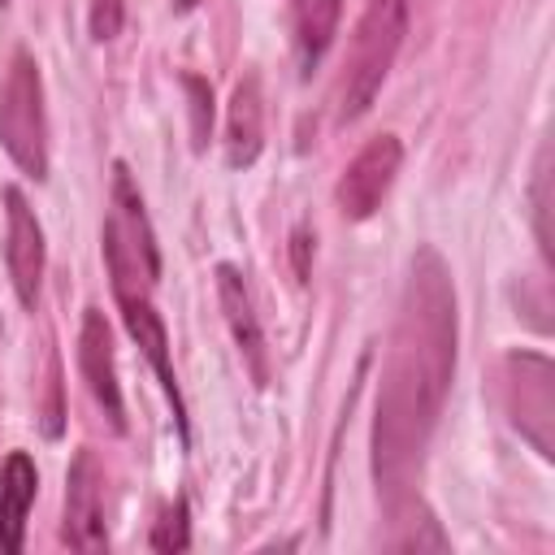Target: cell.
<instances>
[{
  "instance_id": "obj_1",
  "label": "cell",
  "mask_w": 555,
  "mask_h": 555,
  "mask_svg": "<svg viewBox=\"0 0 555 555\" xmlns=\"http://www.w3.org/2000/svg\"><path fill=\"white\" fill-rule=\"evenodd\" d=\"M455 377V286L434 247H416L399 317L386 347L377 416H373V481L386 507L412 499V477L442 416Z\"/></svg>"
},
{
  "instance_id": "obj_2",
  "label": "cell",
  "mask_w": 555,
  "mask_h": 555,
  "mask_svg": "<svg viewBox=\"0 0 555 555\" xmlns=\"http://www.w3.org/2000/svg\"><path fill=\"white\" fill-rule=\"evenodd\" d=\"M104 264L113 282V299H152L156 278H160V247L152 234V221L143 212V195L130 178V169L117 160L113 165V186H108V212H104Z\"/></svg>"
},
{
  "instance_id": "obj_3",
  "label": "cell",
  "mask_w": 555,
  "mask_h": 555,
  "mask_svg": "<svg viewBox=\"0 0 555 555\" xmlns=\"http://www.w3.org/2000/svg\"><path fill=\"white\" fill-rule=\"evenodd\" d=\"M408 13H412V0H369L364 4L347 69L338 82V117L343 121H356L360 113H369L373 95L382 91L386 74L395 69V56L403 48Z\"/></svg>"
},
{
  "instance_id": "obj_4",
  "label": "cell",
  "mask_w": 555,
  "mask_h": 555,
  "mask_svg": "<svg viewBox=\"0 0 555 555\" xmlns=\"http://www.w3.org/2000/svg\"><path fill=\"white\" fill-rule=\"evenodd\" d=\"M0 143L13 165L30 178H48V113H43V78L26 48L13 52L9 74L0 82Z\"/></svg>"
},
{
  "instance_id": "obj_5",
  "label": "cell",
  "mask_w": 555,
  "mask_h": 555,
  "mask_svg": "<svg viewBox=\"0 0 555 555\" xmlns=\"http://www.w3.org/2000/svg\"><path fill=\"white\" fill-rule=\"evenodd\" d=\"M503 403L520 438L551 460L555 455V364L542 351H512L503 360Z\"/></svg>"
},
{
  "instance_id": "obj_6",
  "label": "cell",
  "mask_w": 555,
  "mask_h": 555,
  "mask_svg": "<svg viewBox=\"0 0 555 555\" xmlns=\"http://www.w3.org/2000/svg\"><path fill=\"white\" fill-rule=\"evenodd\" d=\"M403 165V143L395 134H373L338 173V186H334V199H338V212L347 221H364L382 208L395 173Z\"/></svg>"
},
{
  "instance_id": "obj_7",
  "label": "cell",
  "mask_w": 555,
  "mask_h": 555,
  "mask_svg": "<svg viewBox=\"0 0 555 555\" xmlns=\"http://www.w3.org/2000/svg\"><path fill=\"white\" fill-rule=\"evenodd\" d=\"M61 538H65V546H74V551H104V546H108V529H104V473H100L91 447H82V451L69 460Z\"/></svg>"
},
{
  "instance_id": "obj_8",
  "label": "cell",
  "mask_w": 555,
  "mask_h": 555,
  "mask_svg": "<svg viewBox=\"0 0 555 555\" xmlns=\"http://www.w3.org/2000/svg\"><path fill=\"white\" fill-rule=\"evenodd\" d=\"M4 264H9V282L22 299V308H35L39 299V282H43V225L35 217V208L26 204L22 186H4Z\"/></svg>"
},
{
  "instance_id": "obj_9",
  "label": "cell",
  "mask_w": 555,
  "mask_h": 555,
  "mask_svg": "<svg viewBox=\"0 0 555 555\" xmlns=\"http://www.w3.org/2000/svg\"><path fill=\"white\" fill-rule=\"evenodd\" d=\"M78 369L82 382L91 390V399L104 408L108 425L121 434L126 429V403H121V386H117V360H113V334L100 308L82 312V330H78Z\"/></svg>"
},
{
  "instance_id": "obj_10",
  "label": "cell",
  "mask_w": 555,
  "mask_h": 555,
  "mask_svg": "<svg viewBox=\"0 0 555 555\" xmlns=\"http://www.w3.org/2000/svg\"><path fill=\"white\" fill-rule=\"evenodd\" d=\"M217 304H221V317L234 334V347L251 373L256 386H269V351H264V330L256 321V308H251V291L243 282V273L234 264H217Z\"/></svg>"
},
{
  "instance_id": "obj_11",
  "label": "cell",
  "mask_w": 555,
  "mask_h": 555,
  "mask_svg": "<svg viewBox=\"0 0 555 555\" xmlns=\"http://www.w3.org/2000/svg\"><path fill=\"white\" fill-rule=\"evenodd\" d=\"M117 308H121V321H126L130 338H134L139 351L147 356V364H152V373H156L165 399L173 403V421H178V434H182V442H186V403H182V390H178V377H173L169 334H165V321H160L156 304H152V299H126V304H117Z\"/></svg>"
},
{
  "instance_id": "obj_12",
  "label": "cell",
  "mask_w": 555,
  "mask_h": 555,
  "mask_svg": "<svg viewBox=\"0 0 555 555\" xmlns=\"http://www.w3.org/2000/svg\"><path fill=\"white\" fill-rule=\"evenodd\" d=\"M39 494V473L26 451H13L0 468V551L17 555L26 542V516Z\"/></svg>"
},
{
  "instance_id": "obj_13",
  "label": "cell",
  "mask_w": 555,
  "mask_h": 555,
  "mask_svg": "<svg viewBox=\"0 0 555 555\" xmlns=\"http://www.w3.org/2000/svg\"><path fill=\"white\" fill-rule=\"evenodd\" d=\"M264 147V95H260V78L247 74L234 95H230V117H225V160L234 169L256 165Z\"/></svg>"
},
{
  "instance_id": "obj_14",
  "label": "cell",
  "mask_w": 555,
  "mask_h": 555,
  "mask_svg": "<svg viewBox=\"0 0 555 555\" xmlns=\"http://www.w3.org/2000/svg\"><path fill=\"white\" fill-rule=\"evenodd\" d=\"M338 17H343V0H291L295 52H299L304 74H312L321 65V56L330 52V43L338 35Z\"/></svg>"
},
{
  "instance_id": "obj_15",
  "label": "cell",
  "mask_w": 555,
  "mask_h": 555,
  "mask_svg": "<svg viewBox=\"0 0 555 555\" xmlns=\"http://www.w3.org/2000/svg\"><path fill=\"white\" fill-rule=\"evenodd\" d=\"M529 208H533V234L542 260H551V147L538 152L533 182H529Z\"/></svg>"
},
{
  "instance_id": "obj_16",
  "label": "cell",
  "mask_w": 555,
  "mask_h": 555,
  "mask_svg": "<svg viewBox=\"0 0 555 555\" xmlns=\"http://www.w3.org/2000/svg\"><path fill=\"white\" fill-rule=\"evenodd\" d=\"M186 546H191V512H186V499L178 494L152 529V551H186Z\"/></svg>"
},
{
  "instance_id": "obj_17",
  "label": "cell",
  "mask_w": 555,
  "mask_h": 555,
  "mask_svg": "<svg viewBox=\"0 0 555 555\" xmlns=\"http://www.w3.org/2000/svg\"><path fill=\"white\" fill-rule=\"evenodd\" d=\"M182 87L191 95V147L204 152L208 130H212V87L199 74H182Z\"/></svg>"
},
{
  "instance_id": "obj_18",
  "label": "cell",
  "mask_w": 555,
  "mask_h": 555,
  "mask_svg": "<svg viewBox=\"0 0 555 555\" xmlns=\"http://www.w3.org/2000/svg\"><path fill=\"white\" fill-rule=\"evenodd\" d=\"M121 22H126V0H91L87 26H91V39H95V43L117 39V35H121Z\"/></svg>"
},
{
  "instance_id": "obj_19",
  "label": "cell",
  "mask_w": 555,
  "mask_h": 555,
  "mask_svg": "<svg viewBox=\"0 0 555 555\" xmlns=\"http://www.w3.org/2000/svg\"><path fill=\"white\" fill-rule=\"evenodd\" d=\"M61 360L52 356L48 360V408H43V434L48 438H61Z\"/></svg>"
},
{
  "instance_id": "obj_20",
  "label": "cell",
  "mask_w": 555,
  "mask_h": 555,
  "mask_svg": "<svg viewBox=\"0 0 555 555\" xmlns=\"http://www.w3.org/2000/svg\"><path fill=\"white\" fill-rule=\"evenodd\" d=\"M308 251H312V234L308 230H295L291 234V260H295V278L299 282L308 278Z\"/></svg>"
},
{
  "instance_id": "obj_21",
  "label": "cell",
  "mask_w": 555,
  "mask_h": 555,
  "mask_svg": "<svg viewBox=\"0 0 555 555\" xmlns=\"http://www.w3.org/2000/svg\"><path fill=\"white\" fill-rule=\"evenodd\" d=\"M195 4H199V0H173V9H182V13H186V9H195Z\"/></svg>"
},
{
  "instance_id": "obj_22",
  "label": "cell",
  "mask_w": 555,
  "mask_h": 555,
  "mask_svg": "<svg viewBox=\"0 0 555 555\" xmlns=\"http://www.w3.org/2000/svg\"><path fill=\"white\" fill-rule=\"evenodd\" d=\"M4 4H9V0H0V9H4Z\"/></svg>"
}]
</instances>
